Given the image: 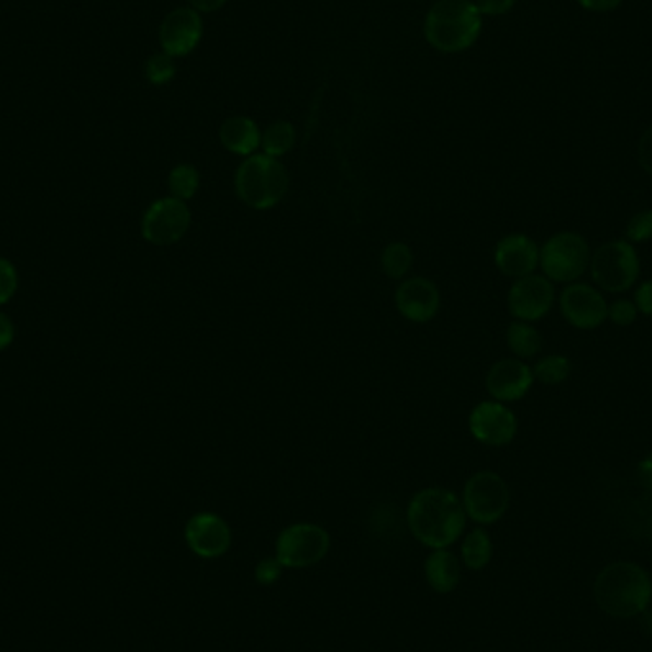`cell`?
I'll use <instances>...</instances> for the list:
<instances>
[{"mask_svg":"<svg viewBox=\"0 0 652 652\" xmlns=\"http://www.w3.org/2000/svg\"><path fill=\"white\" fill-rule=\"evenodd\" d=\"M466 517L462 498L441 487L418 490L408 502V528L428 548L453 546L466 528Z\"/></svg>","mask_w":652,"mask_h":652,"instance_id":"1","label":"cell"},{"mask_svg":"<svg viewBox=\"0 0 652 652\" xmlns=\"http://www.w3.org/2000/svg\"><path fill=\"white\" fill-rule=\"evenodd\" d=\"M482 15L474 0H438L423 20L428 45L443 54H459L481 37Z\"/></svg>","mask_w":652,"mask_h":652,"instance_id":"2","label":"cell"},{"mask_svg":"<svg viewBox=\"0 0 652 652\" xmlns=\"http://www.w3.org/2000/svg\"><path fill=\"white\" fill-rule=\"evenodd\" d=\"M593 595L607 615L616 618L643 615L652 601L651 577L639 564L628 561L608 564L595 580Z\"/></svg>","mask_w":652,"mask_h":652,"instance_id":"3","label":"cell"},{"mask_svg":"<svg viewBox=\"0 0 652 652\" xmlns=\"http://www.w3.org/2000/svg\"><path fill=\"white\" fill-rule=\"evenodd\" d=\"M289 191V172L279 159L254 153L238 164L235 194L253 210L275 208Z\"/></svg>","mask_w":652,"mask_h":652,"instance_id":"4","label":"cell"},{"mask_svg":"<svg viewBox=\"0 0 652 652\" xmlns=\"http://www.w3.org/2000/svg\"><path fill=\"white\" fill-rule=\"evenodd\" d=\"M462 504L469 520L479 525H492L502 520L510 508V487L494 471H477L464 485Z\"/></svg>","mask_w":652,"mask_h":652,"instance_id":"5","label":"cell"},{"mask_svg":"<svg viewBox=\"0 0 652 652\" xmlns=\"http://www.w3.org/2000/svg\"><path fill=\"white\" fill-rule=\"evenodd\" d=\"M330 549V534L313 523H296L279 534L275 557L284 569H307L321 563Z\"/></svg>","mask_w":652,"mask_h":652,"instance_id":"6","label":"cell"},{"mask_svg":"<svg viewBox=\"0 0 652 652\" xmlns=\"http://www.w3.org/2000/svg\"><path fill=\"white\" fill-rule=\"evenodd\" d=\"M540 266L549 281L571 282L590 266V248L577 233H557L542 246Z\"/></svg>","mask_w":652,"mask_h":652,"instance_id":"7","label":"cell"},{"mask_svg":"<svg viewBox=\"0 0 652 652\" xmlns=\"http://www.w3.org/2000/svg\"><path fill=\"white\" fill-rule=\"evenodd\" d=\"M191 228V208L184 200L163 197L149 205L141 218V235L155 246H171L186 237Z\"/></svg>","mask_w":652,"mask_h":652,"instance_id":"8","label":"cell"},{"mask_svg":"<svg viewBox=\"0 0 652 652\" xmlns=\"http://www.w3.org/2000/svg\"><path fill=\"white\" fill-rule=\"evenodd\" d=\"M593 281L608 292H624L633 287L639 277V258L626 241H613L601 246L590 260Z\"/></svg>","mask_w":652,"mask_h":652,"instance_id":"9","label":"cell"},{"mask_svg":"<svg viewBox=\"0 0 652 652\" xmlns=\"http://www.w3.org/2000/svg\"><path fill=\"white\" fill-rule=\"evenodd\" d=\"M202 35H205L202 15L189 7H179L168 12L159 27L161 50L172 56L174 60L186 58L194 53Z\"/></svg>","mask_w":652,"mask_h":652,"instance_id":"10","label":"cell"},{"mask_svg":"<svg viewBox=\"0 0 652 652\" xmlns=\"http://www.w3.org/2000/svg\"><path fill=\"white\" fill-rule=\"evenodd\" d=\"M469 433L485 446L510 445L517 433V418L504 403L482 400L471 410Z\"/></svg>","mask_w":652,"mask_h":652,"instance_id":"11","label":"cell"},{"mask_svg":"<svg viewBox=\"0 0 652 652\" xmlns=\"http://www.w3.org/2000/svg\"><path fill=\"white\" fill-rule=\"evenodd\" d=\"M554 284L542 275H526L513 282L508 294V307L517 321L533 323L548 315L554 305Z\"/></svg>","mask_w":652,"mask_h":652,"instance_id":"12","label":"cell"},{"mask_svg":"<svg viewBox=\"0 0 652 652\" xmlns=\"http://www.w3.org/2000/svg\"><path fill=\"white\" fill-rule=\"evenodd\" d=\"M395 307L410 323H430L441 310L438 284L426 277L405 279L395 290Z\"/></svg>","mask_w":652,"mask_h":652,"instance_id":"13","label":"cell"},{"mask_svg":"<svg viewBox=\"0 0 652 652\" xmlns=\"http://www.w3.org/2000/svg\"><path fill=\"white\" fill-rule=\"evenodd\" d=\"M186 542L195 556L216 559L231 548V528L216 513H195L186 525Z\"/></svg>","mask_w":652,"mask_h":652,"instance_id":"14","label":"cell"},{"mask_svg":"<svg viewBox=\"0 0 652 652\" xmlns=\"http://www.w3.org/2000/svg\"><path fill=\"white\" fill-rule=\"evenodd\" d=\"M561 313L572 326L592 330L605 323L608 307L597 290L587 284H571L561 294Z\"/></svg>","mask_w":652,"mask_h":652,"instance_id":"15","label":"cell"},{"mask_svg":"<svg viewBox=\"0 0 652 652\" xmlns=\"http://www.w3.org/2000/svg\"><path fill=\"white\" fill-rule=\"evenodd\" d=\"M533 369L521 359H502L487 372V392L498 403H513L525 397L533 387Z\"/></svg>","mask_w":652,"mask_h":652,"instance_id":"16","label":"cell"},{"mask_svg":"<svg viewBox=\"0 0 652 652\" xmlns=\"http://www.w3.org/2000/svg\"><path fill=\"white\" fill-rule=\"evenodd\" d=\"M494 261L505 277L521 279L534 273V269L540 264V251L533 238L512 233L498 241Z\"/></svg>","mask_w":652,"mask_h":652,"instance_id":"17","label":"cell"},{"mask_svg":"<svg viewBox=\"0 0 652 652\" xmlns=\"http://www.w3.org/2000/svg\"><path fill=\"white\" fill-rule=\"evenodd\" d=\"M218 138L223 148L238 156H251L260 149L261 130L256 120L246 115H233L220 125Z\"/></svg>","mask_w":652,"mask_h":652,"instance_id":"18","label":"cell"},{"mask_svg":"<svg viewBox=\"0 0 652 652\" xmlns=\"http://www.w3.org/2000/svg\"><path fill=\"white\" fill-rule=\"evenodd\" d=\"M426 579L435 592L451 593L459 582V561L449 549H433L426 561Z\"/></svg>","mask_w":652,"mask_h":652,"instance_id":"19","label":"cell"},{"mask_svg":"<svg viewBox=\"0 0 652 652\" xmlns=\"http://www.w3.org/2000/svg\"><path fill=\"white\" fill-rule=\"evenodd\" d=\"M296 145V128L290 120H273L261 130L260 149L264 155L281 159Z\"/></svg>","mask_w":652,"mask_h":652,"instance_id":"20","label":"cell"},{"mask_svg":"<svg viewBox=\"0 0 652 652\" xmlns=\"http://www.w3.org/2000/svg\"><path fill=\"white\" fill-rule=\"evenodd\" d=\"M415 266V253L407 243H389L380 254V269L393 281H405Z\"/></svg>","mask_w":652,"mask_h":652,"instance_id":"21","label":"cell"},{"mask_svg":"<svg viewBox=\"0 0 652 652\" xmlns=\"http://www.w3.org/2000/svg\"><path fill=\"white\" fill-rule=\"evenodd\" d=\"M505 340H508V348L512 349L513 356L517 359H531L542 351L540 333L525 321H515L508 326Z\"/></svg>","mask_w":652,"mask_h":652,"instance_id":"22","label":"cell"},{"mask_svg":"<svg viewBox=\"0 0 652 652\" xmlns=\"http://www.w3.org/2000/svg\"><path fill=\"white\" fill-rule=\"evenodd\" d=\"M462 559L467 569L481 571L492 559V540L489 533L482 528H475L467 534L462 544Z\"/></svg>","mask_w":652,"mask_h":652,"instance_id":"23","label":"cell"},{"mask_svg":"<svg viewBox=\"0 0 652 652\" xmlns=\"http://www.w3.org/2000/svg\"><path fill=\"white\" fill-rule=\"evenodd\" d=\"M199 187L200 172L195 168L194 164H178L168 174V191L174 199L187 202L199 194Z\"/></svg>","mask_w":652,"mask_h":652,"instance_id":"24","label":"cell"},{"mask_svg":"<svg viewBox=\"0 0 652 652\" xmlns=\"http://www.w3.org/2000/svg\"><path fill=\"white\" fill-rule=\"evenodd\" d=\"M569 374H571V363L563 356L542 357L533 369L534 379L540 380L542 384H548V386L561 384L569 379Z\"/></svg>","mask_w":652,"mask_h":652,"instance_id":"25","label":"cell"},{"mask_svg":"<svg viewBox=\"0 0 652 652\" xmlns=\"http://www.w3.org/2000/svg\"><path fill=\"white\" fill-rule=\"evenodd\" d=\"M174 77H176V60L172 56L164 54L163 50L149 56L148 61H145V79H148L149 84L164 86Z\"/></svg>","mask_w":652,"mask_h":652,"instance_id":"26","label":"cell"},{"mask_svg":"<svg viewBox=\"0 0 652 652\" xmlns=\"http://www.w3.org/2000/svg\"><path fill=\"white\" fill-rule=\"evenodd\" d=\"M628 238L633 243H645L652 238V210H643L631 218L628 223Z\"/></svg>","mask_w":652,"mask_h":652,"instance_id":"27","label":"cell"},{"mask_svg":"<svg viewBox=\"0 0 652 652\" xmlns=\"http://www.w3.org/2000/svg\"><path fill=\"white\" fill-rule=\"evenodd\" d=\"M18 290V271L12 261L0 258V305L7 304Z\"/></svg>","mask_w":652,"mask_h":652,"instance_id":"28","label":"cell"},{"mask_svg":"<svg viewBox=\"0 0 652 652\" xmlns=\"http://www.w3.org/2000/svg\"><path fill=\"white\" fill-rule=\"evenodd\" d=\"M282 567L277 557H267L261 559L260 563L256 564V580L260 582L261 586H271L277 580L281 579Z\"/></svg>","mask_w":652,"mask_h":652,"instance_id":"29","label":"cell"},{"mask_svg":"<svg viewBox=\"0 0 652 652\" xmlns=\"http://www.w3.org/2000/svg\"><path fill=\"white\" fill-rule=\"evenodd\" d=\"M608 315L616 325L628 326L638 317V305L631 304L630 300H616L615 304L608 307Z\"/></svg>","mask_w":652,"mask_h":652,"instance_id":"30","label":"cell"},{"mask_svg":"<svg viewBox=\"0 0 652 652\" xmlns=\"http://www.w3.org/2000/svg\"><path fill=\"white\" fill-rule=\"evenodd\" d=\"M474 2L481 15H489V18L508 14L517 4V0H474Z\"/></svg>","mask_w":652,"mask_h":652,"instance_id":"31","label":"cell"},{"mask_svg":"<svg viewBox=\"0 0 652 652\" xmlns=\"http://www.w3.org/2000/svg\"><path fill=\"white\" fill-rule=\"evenodd\" d=\"M638 156L639 164L652 178V127L647 128V132L639 140Z\"/></svg>","mask_w":652,"mask_h":652,"instance_id":"32","label":"cell"},{"mask_svg":"<svg viewBox=\"0 0 652 652\" xmlns=\"http://www.w3.org/2000/svg\"><path fill=\"white\" fill-rule=\"evenodd\" d=\"M639 312L645 313L652 317V281L643 282L636 294Z\"/></svg>","mask_w":652,"mask_h":652,"instance_id":"33","label":"cell"},{"mask_svg":"<svg viewBox=\"0 0 652 652\" xmlns=\"http://www.w3.org/2000/svg\"><path fill=\"white\" fill-rule=\"evenodd\" d=\"M228 4V0H187V7L194 8L195 12L202 14H214Z\"/></svg>","mask_w":652,"mask_h":652,"instance_id":"34","label":"cell"},{"mask_svg":"<svg viewBox=\"0 0 652 652\" xmlns=\"http://www.w3.org/2000/svg\"><path fill=\"white\" fill-rule=\"evenodd\" d=\"M14 323L10 321L8 315L0 313V351L7 349L14 341Z\"/></svg>","mask_w":652,"mask_h":652,"instance_id":"35","label":"cell"},{"mask_svg":"<svg viewBox=\"0 0 652 652\" xmlns=\"http://www.w3.org/2000/svg\"><path fill=\"white\" fill-rule=\"evenodd\" d=\"M579 2L592 12H613L622 4V0H579Z\"/></svg>","mask_w":652,"mask_h":652,"instance_id":"36","label":"cell"},{"mask_svg":"<svg viewBox=\"0 0 652 652\" xmlns=\"http://www.w3.org/2000/svg\"><path fill=\"white\" fill-rule=\"evenodd\" d=\"M643 628H645L647 633L652 636V613L651 610H645L643 613Z\"/></svg>","mask_w":652,"mask_h":652,"instance_id":"37","label":"cell"}]
</instances>
